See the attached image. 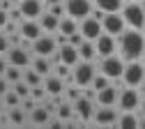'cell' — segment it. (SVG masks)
Returning <instances> with one entry per match:
<instances>
[{"label": "cell", "mask_w": 145, "mask_h": 129, "mask_svg": "<svg viewBox=\"0 0 145 129\" xmlns=\"http://www.w3.org/2000/svg\"><path fill=\"white\" fill-rule=\"evenodd\" d=\"M140 62H143V65H145V53H143V58H140Z\"/></svg>", "instance_id": "f6af8a7d"}, {"label": "cell", "mask_w": 145, "mask_h": 129, "mask_svg": "<svg viewBox=\"0 0 145 129\" xmlns=\"http://www.w3.org/2000/svg\"><path fill=\"white\" fill-rule=\"evenodd\" d=\"M118 92H120V88H115V85L111 83V85L97 90L95 99H97L99 106H115V104H118Z\"/></svg>", "instance_id": "2e32d148"}, {"label": "cell", "mask_w": 145, "mask_h": 129, "mask_svg": "<svg viewBox=\"0 0 145 129\" xmlns=\"http://www.w3.org/2000/svg\"><path fill=\"white\" fill-rule=\"evenodd\" d=\"M140 99H143V92L138 88H129V85H124L120 88L118 92V111H138L140 106Z\"/></svg>", "instance_id": "5b68a950"}, {"label": "cell", "mask_w": 145, "mask_h": 129, "mask_svg": "<svg viewBox=\"0 0 145 129\" xmlns=\"http://www.w3.org/2000/svg\"><path fill=\"white\" fill-rule=\"evenodd\" d=\"M69 115H71V108H69L67 104H62V106L58 108V118H60V120H67Z\"/></svg>", "instance_id": "d590c367"}, {"label": "cell", "mask_w": 145, "mask_h": 129, "mask_svg": "<svg viewBox=\"0 0 145 129\" xmlns=\"http://www.w3.org/2000/svg\"><path fill=\"white\" fill-rule=\"evenodd\" d=\"M56 58H58V62L69 65V67H74V65L81 60V58H78V48H76V46H71L69 42H67V44H62V46H58Z\"/></svg>", "instance_id": "9a60e30c"}, {"label": "cell", "mask_w": 145, "mask_h": 129, "mask_svg": "<svg viewBox=\"0 0 145 129\" xmlns=\"http://www.w3.org/2000/svg\"><path fill=\"white\" fill-rule=\"evenodd\" d=\"M44 5H53V3H62V0H42Z\"/></svg>", "instance_id": "b9f144b4"}, {"label": "cell", "mask_w": 145, "mask_h": 129, "mask_svg": "<svg viewBox=\"0 0 145 129\" xmlns=\"http://www.w3.org/2000/svg\"><path fill=\"white\" fill-rule=\"evenodd\" d=\"M30 120H32L35 124H48V120H51V108H48V106H35V108L30 111Z\"/></svg>", "instance_id": "7402d4cb"}, {"label": "cell", "mask_w": 145, "mask_h": 129, "mask_svg": "<svg viewBox=\"0 0 145 129\" xmlns=\"http://www.w3.org/2000/svg\"><path fill=\"white\" fill-rule=\"evenodd\" d=\"M95 74H97V67H95L92 62L78 60L74 67H71V81L76 83V88H88L90 83H92Z\"/></svg>", "instance_id": "277c9868"}, {"label": "cell", "mask_w": 145, "mask_h": 129, "mask_svg": "<svg viewBox=\"0 0 145 129\" xmlns=\"http://www.w3.org/2000/svg\"><path fill=\"white\" fill-rule=\"evenodd\" d=\"M9 122L12 124H23L25 122V111L21 106H12L9 108Z\"/></svg>", "instance_id": "f1b7e54d"}, {"label": "cell", "mask_w": 145, "mask_h": 129, "mask_svg": "<svg viewBox=\"0 0 145 129\" xmlns=\"http://www.w3.org/2000/svg\"><path fill=\"white\" fill-rule=\"evenodd\" d=\"M78 30V21L76 18H71V16H62L60 18V23H58V32H62V35H71V32H76Z\"/></svg>", "instance_id": "484cf974"}, {"label": "cell", "mask_w": 145, "mask_h": 129, "mask_svg": "<svg viewBox=\"0 0 145 129\" xmlns=\"http://www.w3.org/2000/svg\"><path fill=\"white\" fill-rule=\"evenodd\" d=\"M74 113L83 120V122H88V120H92V99L90 97H85V95H81L76 101H74Z\"/></svg>", "instance_id": "ac0fdd59"}, {"label": "cell", "mask_w": 145, "mask_h": 129, "mask_svg": "<svg viewBox=\"0 0 145 129\" xmlns=\"http://www.w3.org/2000/svg\"><path fill=\"white\" fill-rule=\"evenodd\" d=\"M120 14L124 18L127 28H136V30L145 28V12H143L140 0H138V3H124L122 9H120Z\"/></svg>", "instance_id": "3957f363"}, {"label": "cell", "mask_w": 145, "mask_h": 129, "mask_svg": "<svg viewBox=\"0 0 145 129\" xmlns=\"http://www.w3.org/2000/svg\"><path fill=\"white\" fill-rule=\"evenodd\" d=\"M83 39H85V37H83V35H81V32H78V30H76V32H71V35H69V37H67V42H69V44H71V46H76V48H78V46H81V44H83Z\"/></svg>", "instance_id": "d6a6232c"}, {"label": "cell", "mask_w": 145, "mask_h": 129, "mask_svg": "<svg viewBox=\"0 0 145 129\" xmlns=\"http://www.w3.org/2000/svg\"><path fill=\"white\" fill-rule=\"evenodd\" d=\"M138 129H145V113L138 111Z\"/></svg>", "instance_id": "ab89813d"}, {"label": "cell", "mask_w": 145, "mask_h": 129, "mask_svg": "<svg viewBox=\"0 0 145 129\" xmlns=\"http://www.w3.org/2000/svg\"><path fill=\"white\" fill-rule=\"evenodd\" d=\"M122 129H138V111H120L118 115V124Z\"/></svg>", "instance_id": "d6986e66"}, {"label": "cell", "mask_w": 145, "mask_h": 129, "mask_svg": "<svg viewBox=\"0 0 145 129\" xmlns=\"http://www.w3.org/2000/svg\"><path fill=\"white\" fill-rule=\"evenodd\" d=\"M140 92H143V95H145V76H143V83H140V88H138Z\"/></svg>", "instance_id": "7bdbcfd3"}, {"label": "cell", "mask_w": 145, "mask_h": 129, "mask_svg": "<svg viewBox=\"0 0 145 129\" xmlns=\"http://www.w3.org/2000/svg\"><path fill=\"white\" fill-rule=\"evenodd\" d=\"M37 21H39V26H42L44 32H51V35H56V32H58V23H60V18H58V16H53L51 12H42V16L37 18Z\"/></svg>", "instance_id": "ffe728a7"}, {"label": "cell", "mask_w": 145, "mask_h": 129, "mask_svg": "<svg viewBox=\"0 0 145 129\" xmlns=\"http://www.w3.org/2000/svg\"><path fill=\"white\" fill-rule=\"evenodd\" d=\"M140 5H143V12H145V0H140Z\"/></svg>", "instance_id": "ee69618b"}, {"label": "cell", "mask_w": 145, "mask_h": 129, "mask_svg": "<svg viewBox=\"0 0 145 129\" xmlns=\"http://www.w3.org/2000/svg\"><path fill=\"white\" fill-rule=\"evenodd\" d=\"M67 97H69V99H74V101H76V99L81 97V92H78V90H74V88H69V92H67Z\"/></svg>", "instance_id": "74e56055"}, {"label": "cell", "mask_w": 145, "mask_h": 129, "mask_svg": "<svg viewBox=\"0 0 145 129\" xmlns=\"http://www.w3.org/2000/svg\"><path fill=\"white\" fill-rule=\"evenodd\" d=\"M30 53H32V51H28L23 44H16V46H9V51L5 53V58H7L9 65L25 69V67H30V62H32V55H30Z\"/></svg>", "instance_id": "ba28073f"}, {"label": "cell", "mask_w": 145, "mask_h": 129, "mask_svg": "<svg viewBox=\"0 0 145 129\" xmlns=\"http://www.w3.org/2000/svg\"><path fill=\"white\" fill-rule=\"evenodd\" d=\"M7 21H9V14H7V9H3V7H0V30H3V28L7 26Z\"/></svg>", "instance_id": "8d00e7d4"}, {"label": "cell", "mask_w": 145, "mask_h": 129, "mask_svg": "<svg viewBox=\"0 0 145 129\" xmlns=\"http://www.w3.org/2000/svg\"><path fill=\"white\" fill-rule=\"evenodd\" d=\"M9 88H12V83H9V81L3 76V74H0V99H3V95H5V92H7Z\"/></svg>", "instance_id": "e575fe53"}, {"label": "cell", "mask_w": 145, "mask_h": 129, "mask_svg": "<svg viewBox=\"0 0 145 129\" xmlns=\"http://www.w3.org/2000/svg\"><path fill=\"white\" fill-rule=\"evenodd\" d=\"M19 32H21V37H23L25 42H32V39H37L44 30H42V26H39L37 18H23L21 26H19Z\"/></svg>", "instance_id": "5bb4252c"}, {"label": "cell", "mask_w": 145, "mask_h": 129, "mask_svg": "<svg viewBox=\"0 0 145 129\" xmlns=\"http://www.w3.org/2000/svg\"><path fill=\"white\" fill-rule=\"evenodd\" d=\"M143 76H145V65L140 60H129L124 62V71H122V83L129 85V88H140L143 83Z\"/></svg>", "instance_id": "8992f818"}, {"label": "cell", "mask_w": 145, "mask_h": 129, "mask_svg": "<svg viewBox=\"0 0 145 129\" xmlns=\"http://www.w3.org/2000/svg\"><path fill=\"white\" fill-rule=\"evenodd\" d=\"M12 90H14V92H16V95H19L21 99H25V97H30V90H32V88H30V85H28V83L21 79V81L12 83Z\"/></svg>", "instance_id": "4dcf8cb0"}, {"label": "cell", "mask_w": 145, "mask_h": 129, "mask_svg": "<svg viewBox=\"0 0 145 129\" xmlns=\"http://www.w3.org/2000/svg\"><path fill=\"white\" fill-rule=\"evenodd\" d=\"M92 5H95V7H99L104 14H111V12H120V9H122L124 0H95Z\"/></svg>", "instance_id": "cb8c5ba5"}, {"label": "cell", "mask_w": 145, "mask_h": 129, "mask_svg": "<svg viewBox=\"0 0 145 129\" xmlns=\"http://www.w3.org/2000/svg\"><path fill=\"white\" fill-rule=\"evenodd\" d=\"M42 79H44V76H42L39 71H35L32 67H25V69H23V81H25L30 88H35V85H42Z\"/></svg>", "instance_id": "4316f807"}, {"label": "cell", "mask_w": 145, "mask_h": 129, "mask_svg": "<svg viewBox=\"0 0 145 129\" xmlns=\"http://www.w3.org/2000/svg\"><path fill=\"white\" fill-rule=\"evenodd\" d=\"M46 12H51L53 16H58V18L67 16V14H65V0H62V3H53V5H48V9H46Z\"/></svg>", "instance_id": "1f68e13d"}, {"label": "cell", "mask_w": 145, "mask_h": 129, "mask_svg": "<svg viewBox=\"0 0 145 129\" xmlns=\"http://www.w3.org/2000/svg\"><path fill=\"white\" fill-rule=\"evenodd\" d=\"M3 76H5L9 83H16V81H21V79H23V69H21V67L9 65V67L5 69V74H3Z\"/></svg>", "instance_id": "83f0119b"}, {"label": "cell", "mask_w": 145, "mask_h": 129, "mask_svg": "<svg viewBox=\"0 0 145 129\" xmlns=\"http://www.w3.org/2000/svg\"><path fill=\"white\" fill-rule=\"evenodd\" d=\"M78 32L85 37V39L95 42L97 37L104 32V30H101V21H99V18H95V16H85V18H81V21H78Z\"/></svg>", "instance_id": "7c38bea8"}, {"label": "cell", "mask_w": 145, "mask_h": 129, "mask_svg": "<svg viewBox=\"0 0 145 129\" xmlns=\"http://www.w3.org/2000/svg\"><path fill=\"white\" fill-rule=\"evenodd\" d=\"M0 111H3V99H0Z\"/></svg>", "instance_id": "7dc6e473"}, {"label": "cell", "mask_w": 145, "mask_h": 129, "mask_svg": "<svg viewBox=\"0 0 145 129\" xmlns=\"http://www.w3.org/2000/svg\"><path fill=\"white\" fill-rule=\"evenodd\" d=\"M99 65H97V71H101L104 76H108L111 81L120 79L122 71H124V58L118 53H111V55H104V58H97Z\"/></svg>", "instance_id": "7a4b0ae2"}, {"label": "cell", "mask_w": 145, "mask_h": 129, "mask_svg": "<svg viewBox=\"0 0 145 129\" xmlns=\"http://www.w3.org/2000/svg\"><path fill=\"white\" fill-rule=\"evenodd\" d=\"M42 85L46 90V95H60V92L65 90V83H62V79L58 76V74H56V76H46Z\"/></svg>", "instance_id": "44dd1931"}, {"label": "cell", "mask_w": 145, "mask_h": 129, "mask_svg": "<svg viewBox=\"0 0 145 129\" xmlns=\"http://www.w3.org/2000/svg\"><path fill=\"white\" fill-rule=\"evenodd\" d=\"M118 115H120L118 106H99L92 113V120L99 127H115L118 124Z\"/></svg>", "instance_id": "9c48e42d"}, {"label": "cell", "mask_w": 145, "mask_h": 129, "mask_svg": "<svg viewBox=\"0 0 145 129\" xmlns=\"http://www.w3.org/2000/svg\"><path fill=\"white\" fill-rule=\"evenodd\" d=\"M124 3H138V0H124Z\"/></svg>", "instance_id": "bcb514c9"}, {"label": "cell", "mask_w": 145, "mask_h": 129, "mask_svg": "<svg viewBox=\"0 0 145 129\" xmlns=\"http://www.w3.org/2000/svg\"><path fill=\"white\" fill-rule=\"evenodd\" d=\"M9 46H12V44H9V37H7L5 32H0V55H5V53L9 51Z\"/></svg>", "instance_id": "836d02e7"}, {"label": "cell", "mask_w": 145, "mask_h": 129, "mask_svg": "<svg viewBox=\"0 0 145 129\" xmlns=\"http://www.w3.org/2000/svg\"><path fill=\"white\" fill-rule=\"evenodd\" d=\"M19 9H21L23 18H39L44 12V3L42 0H21Z\"/></svg>", "instance_id": "e0dca14e"}, {"label": "cell", "mask_w": 145, "mask_h": 129, "mask_svg": "<svg viewBox=\"0 0 145 129\" xmlns=\"http://www.w3.org/2000/svg\"><path fill=\"white\" fill-rule=\"evenodd\" d=\"M9 67V62H7V58H3V55H0V74H5V69Z\"/></svg>", "instance_id": "f35d334b"}, {"label": "cell", "mask_w": 145, "mask_h": 129, "mask_svg": "<svg viewBox=\"0 0 145 129\" xmlns=\"http://www.w3.org/2000/svg\"><path fill=\"white\" fill-rule=\"evenodd\" d=\"M95 51H97V58H104V55L118 53V37L101 32L97 39H95Z\"/></svg>", "instance_id": "4fadbf2b"}, {"label": "cell", "mask_w": 145, "mask_h": 129, "mask_svg": "<svg viewBox=\"0 0 145 129\" xmlns=\"http://www.w3.org/2000/svg\"><path fill=\"white\" fill-rule=\"evenodd\" d=\"M90 12H92V3L90 0H65V14L76 18V21L90 16Z\"/></svg>", "instance_id": "30bf717a"}, {"label": "cell", "mask_w": 145, "mask_h": 129, "mask_svg": "<svg viewBox=\"0 0 145 129\" xmlns=\"http://www.w3.org/2000/svg\"><path fill=\"white\" fill-rule=\"evenodd\" d=\"M118 53L124 58V62L140 60L143 53H145V35H143V30L124 28L118 35Z\"/></svg>", "instance_id": "6da1fadb"}, {"label": "cell", "mask_w": 145, "mask_h": 129, "mask_svg": "<svg viewBox=\"0 0 145 129\" xmlns=\"http://www.w3.org/2000/svg\"><path fill=\"white\" fill-rule=\"evenodd\" d=\"M3 106H7V108H12V106H21V97L9 88L5 95H3Z\"/></svg>", "instance_id": "f546056e"}, {"label": "cell", "mask_w": 145, "mask_h": 129, "mask_svg": "<svg viewBox=\"0 0 145 129\" xmlns=\"http://www.w3.org/2000/svg\"><path fill=\"white\" fill-rule=\"evenodd\" d=\"M124 28H127V23H124V18H122V14H120V12L104 14V18H101V30H104L106 35H113V37H118V35H120Z\"/></svg>", "instance_id": "8fae6325"}, {"label": "cell", "mask_w": 145, "mask_h": 129, "mask_svg": "<svg viewBox=\"0 0 145 129\" xmlns=\"http://www.w3.org/2000/svg\"><path fill=\"white\" fill-rule=\"evenodd\" d=\"M143 35H145V28H143Z\"/></svg>", "instance_id": "c3c4849f"}, {"label": "cell", "mask_w": 145, "mask_h": 129, "mask_svg": "<svg viewBox=\"0 0 145 129\" xmlns=\"http://www.w3.org/2000/svg\"><path fill=\"white\" fill-rule=\"evenodd\" d=\"M138 111H140V113H145V95H143V99H140V106H138Z\"/></svg>", "instance_id": "60d3db41"}, {"label": "cell", "mask_w": 145, "mask_h": 129, "mask_svg": "<svg viewBox=\"0 0 145 129\" xmlns=\"http://www.w3.org/2000/svg\"><path fill=\"white\" fill-rule=\"evenodd\" d=\"M78 58H81V60H88V62H92V60L97 58L95 42H90V39H83V44L78 46Z\"/></svg>", "instance_id": "d4e9b609"}, {"label": "cell", "mask_w": 145, "mask_h": 129, "mask_svg": "<svg viewBox=\"0 0 145 129\" xmlns=\"http://www.w3.org/2000/svg\"><path fill=\"white\" fill-rule=\"evenodd\" d=\"M30 65H32L35 71H39L42 76H48L51 74V58H46V55H35Z\"/></svg>", "instance_id": "603a6c76"}, {"label": "cell", "mask_w": 145, "mask_h": 129, "mask_svg": "<svg viewBox=\"0 0 145 129\" xmlns=\"http://www.w3.org/2000/svg\"><path fill=\"white\" fill-rule=\"evenodd\" d=\"M30 51H32V55H46V58H51V55L58 51L56 37H53L51 32H42L37 39L30 42Z\"/></svg>", "instance_id": "52a82bcc"}]
</instances>
